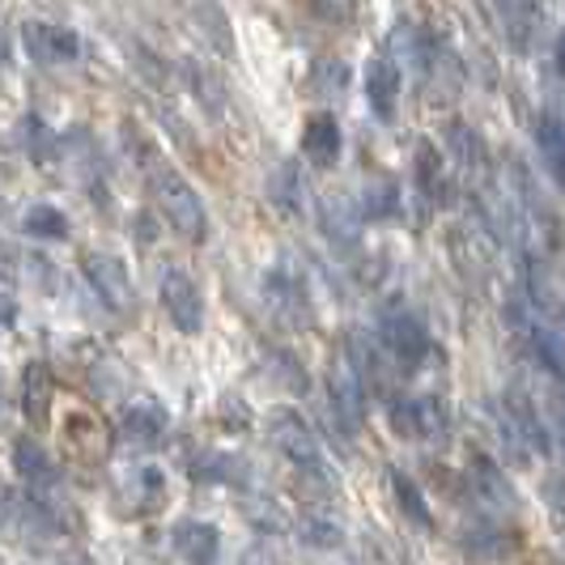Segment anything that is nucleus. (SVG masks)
<instances>
[{"mask_svg": "<svg viewBox=\"0 0 565 565\" xmlns=\"http://www.w3.org/2000/svg\"><path fill=\"white\" fill-rule=\"evenodd\" d=\"M124 132H128V149L132 158L141 162L145 183H149V196L158 204V213L170 222L174 234H183L188 243H204L209 238V213H204V200L188 183V174L170 162L158 145L145 137L132 119H124Z\"/></svg>", "mask_w": 565, "mask_h": 565, "instance_id": "obj_1", "label": "nucleus"}, {"mask_svg": "<svg viewBox=\"0 0 565 565\" xmlns=\"http://www.w3.org/2000/svg\"><path fill=\"white\" fill-rule=\"evenodd\" d=\"M264 429H268V443L294 463V477H328L323 443H319L315 425L298 408H273Z\"/></svg>", "mask_w": 565, "mask_h": 565, "instance_id": "obj_2", "label": "nucleus"}, {"mask_svg": "<svg viewBox=\"0 0 565 565\" xmlns=\"http://www.w3.org/2000/svg\"><path fill=\"white\" fill-rule=\"evenodd\" d=\"M379 340H383V349H387L404 370L422 366L425 358L434 353L429 328H425L408 307H399V302H392V307L379 311Z\"/></svg>", "mask_w": 565, "mask_h": 565, "instance_id": "obj_3", "label": "nucleus"}, {"mask_svg": "<svg viewBox=\"0 0 565 565\" xmlns=\"http://www.w3.org/2000/svg\"><path fill=\"white\" fill-rule=\"evenodd\" d=\"M82 273H85V281H89V289L103 298V307H111V311L124 315V319H137L141 298H137V285H132V277H128V268H124L119 255L85 252Z\"/></svg>", "mask_w": 565, "mask_h": 565, "instance_id": "obj_4", "label": "nucleus"}, {"mask_svg": "<svg viewBox=\"0 0 565 565\" xmlns=\"http://www.w3.org/2000/svg\"><path fill=\"white\" fill-rule=\"evenodd\" d=\"M60 443L77 463H103L111 455V425L107 417H98L94 408H68L60 422Z\"/></svg>", "mask_w": 565, "mask_h": 565, "instance_id": "obj_5", "label": "nucleus"}, {"mask_svg": "<svg viewBox=\"0 0 565 565\" xmlns=\"http://www.w3.org/2000/svg\"><path fill=\"white\" fill-rule=\"evenodd\" d=\"M468 489H472V502L484 510V514H493V519H507L519 510V493H514V484H510L507 468L493 459V455H472V463H468Z\"/></svg>", "mask_w": 565, "mask_h": 565, "instance_id": "obj_6", "label": "nucleus"}, {"mask_svg": "<svg viewBox=\"0 0 565 565\" xmlns=\"http://www.w3.org/2000/svg\"><path fill=\"white\" fill-rule=\"evenodd\" d=\"M158 298H162L167 319L183 337H196L200 328H204V294H200L196 277L188 268H167L162 285H158Z\"/></svg>", "mask_w": 565, "mask_h": 565, "instance_id": "obj_7", "label": "nucleus"}, {"mask_svg": "<svg viewBox=\"0 0 565 565\" xmlns=\"http://www.w3.org/2000/svg\"><path fill=\"white\" fill-rule=\"evenodd\" d=\"M323 396H328V417L337 422L340 434H358V429H362V422H366L370 392L362 387V379L344 366V362L328 370Z\"/></svg>", "mask_w": 565, "mask_h": 565, "instance_id": "obj_8", "label": "nucleus"}, {"mask_svg": "<svg viewBox=\"0 0 565 565\" xmlns=\"http://www.w3.org/2000/svg\"><path fill=\"white\" fill-rule=\"evenodd\" d=\"M22 47L39 64H73V60L82 56V34L73 26H60V22L26 18L22 22Z\"/></svg>", "mask_w": 565, "mask_h": 565, "instance_id": "obj_9", "label": "nucleus"}, {"mask_svg": "<svg viewBox=\"0 0 565 565\" xmlns=\"http://www.w3.org/2000/svg\"><path fill=\"white\" fill-rule=\"evenodd\" d=\"M443 145L451 153V167L459 179H468V188H484V170H489V149H484L481 132L468 119H447L443 128Z\"/></svg>", "mask_w": 565, "mask_h": 565, "instance_id": "obj_10", "label": "nucleus"}, {"mask_svg": "<svg viewBox=\"0 0 565 565\" xmlns=\"http://www.w3.org/2000/svg\"><path fill=\"white\" fill-rule=\"evenodd\" d=\"M362 89H366L370 111L379 115L383 124L396 119L399 107V89H404V68L392 52H379V56L366 60V73H362Z\"/></svg>", "mask_w": 565, "mask_h": 565, "instance_id": "obj_11", "label": "nucleus"}, {"mask_svg": "<svg viewBox=\"0 0 565 565\" xmlns=\"http://www.w3.org/2000/svg\"><path fill=\"white\" fill-rule=\"evenodd\" d=\"M459 548H468L472 557L481 562H507L519 553V532L507 519H493V514H477L463 532H459Z\"/></svg>", "mask_w": 565, "mask_h": 565, "instance_id": "obj_12", "label": "nucleus"}, {"mask_svg": "<svg viewBox=\"0 0 565 565\" xmlns=\"http://www.w3.org/2000/svg\"><path fill=\"white\" fill-rule=\"evenodd\" d=\"M9 459H13V477L26 484L30 493H39V498H47L52 489H60V463L47 455L43 443H34L30 434L22 438H13V447H9Z\"/></svg>", "mask_w": 565, "mask_h": 565, "instance_id": "obj_13", "label": "nucleus"}, {"mask_svg": "<svg viewBox=\"0 0 565 565\" xmlns=\"http://www.w3.org/2000/svg\"><path fill=\"white\" fill-rule=\"evenodd\" d=\"M502 413H507V422L514 425V434L523 438L527 451L553 455V425H548V417L540 413V404L523 387H510L507 396H502Z\"/></svg>", "mask_w": 565, "mask_h": 565, "instance_id": "obj_14", "label": "nucleus"}, {"mask_svg": "<svg viewBox=\"0 0 565 565\" xmlns=\"http://www.w3.org/2000/svg\"><path fill=\"white\" fill-rule=\"evenodd\" d=\"M18 404L30 429H47L52 425V408H56V379L47 362H26L22 366V387H18Z\"/></svg>", "mask_w": 565, "mask_h": 565, "instance_id": "obj_15", "label": "nucleus"}, {"mask_svg": "<svg viewBox=\"0 0 565 565\" xmlns=\"http://www.w3.org/2000/svg\"><path fill=\"white\" fill-rule=\"evenodd\" d=\"M264 294H268V302L277 307V311L294 323V328H311V294H307V281L298 277V273H289V268H273L268 277H264Z\"/></svg>", "mask_w": 565, "mask_h": 565, "instance_id": "obj_16", "label": "nucleus"}, {"mask_svg": "<svg viewBox=\"0 0 565 565\" xmlns=\"http://www.w3.org/2000/svg\"><path fill=\"white\" fill-rule=\"evenodd\" d=\"M167 429H170V413L158 399H132L119 413V434L128 443H137V447H158L167 438Z\"/></svg>", "mask_w": 565, "mask_h": 565, "instance_id": "obj_17", "label": "nucleus"}, {"mask_svg": "<svg viewBox=\"0 0 565 565\" xmlns=\"http://www.w3.org/2000/svg\"><path fill=\"white\" fill-rule=\"evenodd\" d=\"M167 498V477L162 468H137L128 481L115 489V510L119 514H153V507H162Z\"/></svg>", "mask_w": 565, "mask_h": 565, "instance_id": "obj_18", "label": "nucleus"}, {"mask_svg": "<svg viewBox=\"0 0 565 565\" xmlns=\"http://www.w3.org/2000/svg\"><path fill=\"white\" fill-rule=\"evenodd\" d=\"M413 179H417V196L425 204H447L455 192V174L447 170L443 153L429 141H422L413 149Z\"/></svg>", "mask_w": 565, "mask_h": 565, "instance_id": "obj_19", "label": "nucleus"}, {"mask_svg": "<svg viewBox=\"0 0 565 565\" xmlns=\"http://www.w3.org/2000/svg\"><path fill=\"white\" fill-rule=\"evenodd\" d=\"M174 553L183 557V565H217L222 562V532L213 523H200V519H183L174 523Z\"/></svg>", "mask_w": 565, "mask_h": 565, "instance_id": "obj_20", "label": "nucleus"}, {"mask_svg": "<svg viewBox=\"0 0 565 565\" xmlns=\"http://www.w3.org/2000/svg\"><path fill=\"white\" fill-rule=\"evenodd\" d=\"M340 149H344V137H340V124L332 111H315L307 124H302V158L311 167L328 170L340 162Z\"/></svg>", "mask_w": 565, "mask_h": 565, "instance_id": "obj_21", "label": "nucleus"}, {"mask_svg": "<svg viewBox=\"0 0 565 565\" xmlns=\"http://www.w3.org/2000/svg\"><path fill=\"white\" fill-rule=\"evenodd\" d=\"M536 149L544 170H548V179L565 192V124L557 115L544 111L536 119Z\"/></svg>", "mask_w": 565, "mask_h": 565, "instance_id": "obj_22", "label": "nucleus"}, {"mask_svg": "<svg viewBox=\"0 0 565 565\" xmlns=\"http://www.w3.org/2000/svg\"><path fill=\"white\" fill-rule=\"evenodd\" d=\"M188 472L200 484H238L243 472H247V463L230 451H196L188 459Z\"/></svg>", "mask_w": 565, "mask_h": 565, "instance_id": "obj_23", "label": "nucleus"}, {"mask_svg": "<svg viewBox=\"0 0 565 565\" xmlns=\"http://www.w3.org/2000/svg\"><path fill=\"white\" fill-rule=\"evenodd\" d=\"M268 196H273V204L281 209L285 217H298L302 213V200H307V188H302V170H298V162H277L273 167V174H268Z\"/></svg>", "mask_w": 565, "mask_h": 565, "instance_id": "obj_24", "label": "nucleus"}, {"mask_svg": "<svg viewBox=\"0 0 565 565\" xmlns=\"http://www.w3.org/2000/svg\"><path fill=\"white\" fill-rule=\"evenodd\" d=\"M387 484H392V498H396V507L404 510V519L408 523H417V527H434V514H429V498H425V489L404 468H387Z\"/></svg>", "mask_w": 565, "mask_h": 565, "instance_id": "obj_25", "label": "nucleus"}, {"mask_svg": "<svg viewBox=\"0 0 565 565\" xmlns=\"http://www.w3.org/2000/svg\"><path fill=\"white\" fill-rule=\"evenodd\" d=\"M22 230H26L30 238H39V243H64L73 234L64 209H56V204H30L26 217H22Z\"/></svg>", "mask_w": 565, "mask_h": 565, "instance_id": "obj_26", "label": "nucleus"}, {"mask_svg": "<svg viewBox=\"0 0 565 565\" xmlns=\"http://www.w3.org/2000/svg\"><path fill=\"white\" fill-rule=\"evenodd\" d=\"M387 425L392 434L404 438V443H425V429H422V399L417 396H392L387 399Z\"/></svg>", "mask_w": 565, "mask_h": 565, "instance_id": "obj_27", "label": "nucleus"}, {"mask_svg": "<svg viewBox=\"0 0 565 565\" xmlns=\"http://www.w3.org/2000/svg\"><path fill=\"white\" fill-rule=\"evenodd\" d=\"M498 18H502V26H507V34H510V47H514V52H527L532 39H536V22H540L536 4H502Z\"/></svg>", "mask_w": 565, "mask_h": 565, "instance_id": "obj_28", "label": "nucleus"}, {"mask_svg": "<svg viewBox=\"0 0 565 565\" xmlns=\"http://www.w3.org/2000/svg\"><path fill=\"white\" fill-rule=\"evenodd\" d=\"M399 213V188L392 179H374L366 192H362V209H358V217H366V222H383V217H396Z\"/></svg>", "mask_w": 565, "mask_h": 565, "instance_id": "obj_29", "label": "nucleus"}, {"mask_svg": "<svg viewBox=\"0 0 565 565\" xmlns=\"http://www.w3.org/2000/svg\"><path fill=\"white\" fill-rule=\"evenodd\" d=\"M183 73H188L192 94H196L200 103H204L209 111H222V103H226V85H222V77H217V68H204L200 60H183Z\"/></svg>", "mask_w": 565, "mask_h": 565, "instance_id": "obj_30", "label": "nucleus"}, {"mask_svg": "<svg viewBox=\"0 0 565 565\" xmlns=\"http://www.w3.org/2000/svg\"><path fill=\"white\" fill-rule=\"evenodd\" d=\"M422 399V429H425V443H447L455 429V413L451 404L443 396H417Z\"/></svg>", "mask_w": 565, "mask_h": 565, "instance_id": "obj_31", "label": "nucleus"}, {"mask_svg": "<svg viewBox=\"0 0 565 565\" xmlns=\"http://www.w3.org/2000/svg\"><path fill=\"white\" fill-rule=\"evenodd\" d=\"M298 536H302V544H311V548H340L344 544V532H340L328 514H319V510H307L298 519Z\"/></svg>", "mask_w": 565, "mask_h": 565, "instance_id": "obj_32", "label": "nucleus"}, {"mask_svg": "<svg viewBox=\"0 0 565 565\" xmlns=\"http://www.w3.org/2000/svg\"><path fill=\"white\" fill-rule=\"evenodd\" d=\"M323 98H337V94H344L349 89V64L344 60H315V68H311V82H307Z\"/></svg>", "mask_w": 565, "mask_h": 565, "instance_id": "obj_33", "label": "nucleus"}, {"mask_svg": "<svg viewBox=\"0 0 565 565\" xmlns=\"http://www.w3.org/2000/svg\"><path fill=\"white\" fill-rule=\"evenodd\" d=\"M192 18H196L200 26H204V39L213 43V47H222V52H234V34H230V18L226 9H217V4H200L192 9Z\"/></svg>", "mask_w": 565, "mask_h": 565, "instance_id": "obj_34", "label": "nucleus"}, {"mask_svg": "<svg viewBox=\"0 0 565 565\" xmlns=\"http://www.w3.org/2000/svg\"><path fill=\"white\" fill-rule=\"evenodd\" d=\"M273 366H277V379H281L289 392H298V396H307L311 392V379H307V366L289 353V349H273Z\"/></svg>", "mask_w": 565, "mask_h": 565, "instance_id": "obj_35", "label": "nucleus"}, {"mask_svg": "<svg viewBox=\"0 0 565 565\" xmlns=\"http://www.w3.org/2000/svg\"><path fill=\"white\" fill-rule=\"evenodd\" d=\"M22 145H26V153L34 162H47L52 153H56V141H52V128L39 119V115H26V124H22Z\"/></svg>", "mask_w": 565, "mask_h": 565, "instance_id": "obj_36", "label": "nucleus"}, {"mask_svg": "<svg viewBox=\"0 0 565 565\" xmlns=\"http://www.w3.org/2000/svg\"><path fill=\"white\" fill-rule=\"evenodd\" d=\"M540 502L548 507L553 523L565 532V477H562V472H548V477L540 481Z\"/></svg>", "mask_w": 565, "mask_h": 565, "instance_id": "obj_37", "label": "nucleus"}, {"mask_svg": "<svg viewBox=\"0 0 565 565\" xmlns=\"http://www.w3.org/2000/svg\"><path fill=\"white\" fill-rule=\"evenodd\" d=\"M213 422L230 429V434H243L247 425H252V413H247V404L238 396H222L217 399V413H213Z\"/></svg>", "mask_w": 565, "mask_h": 565, "instance_id": "obj_38", "label": "nucleus"}, {"mask_svg": "<svg viewBox=\"0 0 565 565\" xmlns=\"http://www.w3.org/2000/svg\"><path fill=\"white\" fill-rule=\"evenodd\" d=\"M132 234H137V243H141V247H153V238H158V226H153V217H149L145 209L132 217Z\"/></svg>", "mask_w": 565, "mask_h": 565, "instance_id": "obj_39", "label": "nucleus"}, {"mask_svg": "<svg viewBox=\"0 0 565 565\" xmlns=\"http://www.w3.org/2000/svg\"><path fill=\"white\" fill-rule=\"evenodd\" d=\"M548 425L557 429V438H562V447H565V387H557V392H553V408H548Z\"/></svg>", "mask_w": 565, "mask_h": 565, "instance_id": "obj_40", "label": "nucleus"}, {"mask_svg": "<svg viewBox=\"0 0 565 565\" xmlns=\"http://www.w3.org/2000/svg\"><path fill=\"white\" fill-rule=\"evenodd\" d=\"M553 64H557V73L565 77V26L557 30V43H553Z\"/></svg>", "mask_w": 565, "mask_h": 565, "instance_id": "obj_41", "label": "nucleus"}, {"mask_svg": "<svg viewBox=\"0 0 565 565\" xmlns=\"http://www.w3.org/2000/svg\"><path fill=\"white\" fill-rule=\"evenodd\" d=\"M9 323H18V307L9 298H0V328H9Z\"/></svg>", "mask_w": 565, "mask_h": 565, "instance_id": "obj_42", "label": "nucleus"}, {"mask_svg": "<svg viewBox=\"0 0 565 565\" xmlns=\"http://www.w3.org/2000/svg\"><path fill=\"white\" fill-rule=\"evenodd\" d=\"M4 60H9V30H4V18H0V68H4Z\"/></svg>", "mask_w": 565, "mask_h": 565, "instance_id": "obj_43", "label": "nucleus"}, {"mask_svg": "<svg viewBox=\"0 0 565 565\" xmlns=\"http://www.w3.org/2000/svg\"><path fill=\"white\" fill-rule=\"evenodd\" d=\"M0 408H4V392H0Z\"/></svg>", "mask_w": 565, "mask_h": 565, "instance_id": "obj_44", "label": "nucleus"}]
</instances>
